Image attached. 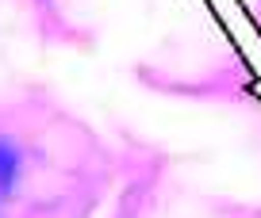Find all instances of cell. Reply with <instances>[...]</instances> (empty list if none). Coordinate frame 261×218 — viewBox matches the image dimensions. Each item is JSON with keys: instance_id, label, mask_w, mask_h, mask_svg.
<instances>
[{"instance_id": "cell-1", "label": "cell", "mask_w": 261, "mask_h": 218, "mask_svg": "<svg viewBox=\"0 0 261 218\" xmlns=\"http://www.w3.org/2000/svg\"><path fill=\"white\" fill-rule=\"evenodd\" d=\"M16 180V153L8 145H0V188H8Z\"/></svg>"}]
</instances>
